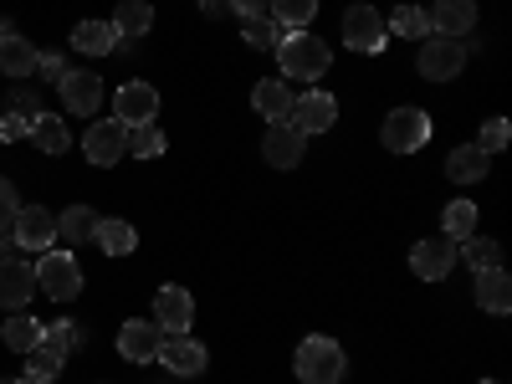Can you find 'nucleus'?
<instances>
[{
	"label": "nucleus",
	"instance_id": "f257e3e1",
	"mask_svg": "<svg viewBox=\"0 0 512 384\" xmlns=\"http://www.w3.org/2000/svg\"><path fill=\"white\" fill-rule=\"evenodd\" d=\"M277 62H282V77H297V82H318L328 67H333V52L328 41L308 36V31H287L277 41Z\"/></svg>",
	"mask_w": 512,
	"mask_h": 384
},
{
	"label": "nucleus",
	"instance_id": "f03ea898",
	"mask_svg": "<svg viewBox=\"0 0 512 384\" xmlns=\"http://www.w3.org/2000/svg\"><path fill=\"white\" fill-rule=\"evenodd\" d=\"M292 369H297V379L303 384H338L344 379V369H349V359H344V349L333 344V338H303L297 344V354H292Z\"/></svg>",
	"mask_w": 512,
	"mask_h": 384
},
{
	"label": "nucleus",
	"instance_id": "7ed1b4c3",
	"mask_svg": "<svg viewBox=\"0 0 512 384\" xmlns=\"http://www.w3.org/2000/svg\"><path fill=\"white\" fill-rule=\"evenodd\" d=\"M36 292L52 297V303H72L82 292V267L72 262V251H41L36 256Z\"/></svg>",
	"mask_w": 512,
	"mask_h": 384
},
{
	"label": "nucleus",
	"instance_id": "20e7f679",
	"mask_svg": "<svg viewBox=\"0 0 512 384\" xmlns=\"http://www.w3.org/2000/svg\"><path fill=\"white\" fill-rule=\"evenodd\" d=\"M425 139H431V113L425 108H395L379 123V144L390 154H415L425 149Z\"/></svg>",
	"mask_w": 512,
	"mask_h": 384
},
{
	"label": "nucleus",
	"instance_id": "39448f33",
	"mask_svg": "<svg viewBox=\"0 0 512 384\" xmlns=\"http://www.w3.org/2000/svg\"><path fill=\"white\" fill-rule=\"evenodd\" d=\"M384 41H390V26L374 6H349L344 11V47L349 52H364V57H379Z\"/></svg>",
	"mask_w": 512,
	"mask_h": 384
},
{
	"label": "nucleus",
	"instance_id": "423d86ee",
	"mask_svg": "<svg viewBox=\"0 0 512 384\" xmlns=\"http://www.w3.org/2000/svg\"><path fill=\"white\" fill-rule=\"evenodd\" d=\"M415 67H420V77H431V82H451L466 67V47L451 41V36H425L420 52H415Z\"/></svg>",
	"mask_w": 512,
	"mask_h": 384
},
{
	"label": "nucleus",
	"instance_id": "0eeeda50",
	"mask_svg": "<svg viewBox=\"0 0 512 384\" xmlns=\"http://www.w3.org/2000/svg\"><path fill=\"white\" fill-rule=\"evenodd\" d=\"M11 241L21 246V251H52V241H57V216L52 210H41V205H21V216L11 221Z\"/></svg>",
	"mask_w": 512,
	"mask_h": 384
},
{
	"label": "nucleus",
	"instance_id": "6e6552de",
	"mask_svg": "<svg viewBox=\"0 0 512 384\" xmlns=\"http://www.w3.org/2000/svg\"><path fill=\"white\" fill-rule=\"evenodd\" d=\"M159 344H164V328L154 318H128L118 328V354L128 364H154L159 359Z\"/></svg>",
	"mask_w": 512,
	"mask_h": 384
},
{
	"label": "nucleus",
	"instance_id": "1a4fd4ad",
	"mask_svg": "<svg viewBox=\"0 0 512 384\" xmlns=\"http://www.w3.org/2000/svg\"><path fill=\"white\" fill-rule=\"evenodd\" d=\"M159 364H164L169 374L195 379V374H205L210 354H205L200 338H190V333H164V344H159Z\"/></svg>",
	"mask_w": 512,
	"mask_h": 384
},
{
	"label": "nucleus",
	"instance_id": "9d476101",
	"mask_svg": "<svg viewBox=\"0 0 512 384\" xmlns=\"http://www.w3.org/2000/svg\"><path fill=\"white\" fill-rule=\"evenodd\" d=\"M456 262H461V256H456V241H451V236H425V241L410 251V272H415L420 282H441Z\"/></svg>",
	"mask_w": 512,
	"mask_h": 384
},
{
	"label": "nucleus",
	"instance_id": "9b49d317",
	"mask_svg": "<svg viewBox=\"0 0 512 384\" xmlns=\"http://www.w3.org/2000/svg\"><path fill=\"white\" fill-rule=\"evenodd\" d=\"M287 123L297 128V134H328V128L338 123V103L328 98V93H303V98H292V113H287Z\"/></svg>",
	"mask_w": 512,
	"mask_h": 384
},
{
	"label": "nucleus",
	"instance_id": "f8f14e48",
	"mask_svg": "<svg viewBox=\"0 0 512 384\" xmlns=\"http://www.w3.org/2000/svg\"><path fill=\"white\" fill-rule=\"evenodd\" d=\"M82 154H88L93 164H118L123 154H128V123H118V118H103V123H93L88 134H82Z\"/></svg>",
	"mask_w": 512,
	"mask_h": 384
},
{
	"label": "nucleus",
	"instance_id": "ddd939ff",
	"mask_svg": "<svg viewBox=\"0 0 512 384\" xmlns=\"http://www.w3.org/2000/svg\"><path fill=\"white\" fill-rule=\"evenodd\" d=\"M154 113H159V93L149 88V82H123V88L113 93V118L128 123V128L154 123Z\"/></svg>",
	"mask_w": 512,
	"mask_h": 384
},
{
	"label": "nucleus",
	"instance_id": "4468645a",
	"mask_svg": "<svg viewBox=\"0 0 512 384\" xmlns=\"http://www.w3.org/2000/svg\"><path fill=\"white\" fill-rule=\"evenodd\" d=\"M57 93H62V103H67L72 118H88V113L103 108V77L98 72H67L57 82Z\"/></svg>",
	"mask_w": 512,
	"mask_h": 384
},
{
	"label": "nucleus",
	"instance_id": "2eb2a0df",
	"mask_svg": "<svg viewBox=\"0 0 512 384\" xmlns=\"http://www.w3.org/2000/svg\"><path fill=\"white\" fill-rule=\"evenodd\" d=\"M154 323L164 328V333H190V323H195V297L185 292V287H159L154 292Z\"/></svg>",
	"mask_w": 512,
	"mask_h": 384
},
{
	"label": "nucleus",
	"instance_id": "dca6fc26",
	"mask_svg": "<svg viewBox=\"0 0 512 384\" xmlns=\"http://www.w3.org/2000/svg\"><path fill=\"white\" fill-rule=\"evenodd\" d=\"M31 292H36V267L11 256V262H0V308L6 313H21L31 308Z\"/></svg>",
	"mask_w": 512,
	"mask_h": 384
},
{
	"label": "nucleus",
	"instance_id": "f3484780",
	"mask_svg": "<svg viewBox=\"0 0 512 384\" xmlns=\"http://www.w3.org/2000/svg\"><path fill=\"white\" fill-rule=\"evenodd\" d=\"M425 16H431V36L461 41L466 31H477V0H436Z\"/></svg>",
	"mask_w": 512,
	"mask_h": 384
},
{
	"label": "nucleus",
	"instance_id": "a211bd4d",
	"mask_svg": "<svg viewBox=\"0 0 512 384\" xmlns=\"http://www.w3.org/2000/svg\"><path fill=\"white\" fill-rule=\"evenodd\" d=\"M303 134H297L292 123H272L267 128V139H262V154H267V164L272 169H297V159H303Z\"/></svg>",
	"mask_w": 512,
	"mask_h": 384
},
{
	"label": "nucleus",
	"instance_id": "6ab92c4d",
	"mask_svg": "<svg viewBox=\"0 0 512 384\" xmlns=\"http://www.w3.org/2000/svg\"><path fill=\"white\" fill-rule=\"evenodd\" d=\"M487 169H492V154H482L477 144H461V149H451V159H446V180H451V185H482Z\"/></svg>",
	"mask_w": 512,
	"mask_h": 384
},
{
	"label": "nucleus",
	"instance_id": "aec40b11",
	"mask_svg": "<svg viewBox=\"0 0 512 384\" xmlns=\"http://www.w3.org/2000/svg\"><path fill=\"white\" fill-rule=\"evenodd\" d=\"M251 108L262 113L267 123H287V113H292V93H287V82H282V77L256 82V88H251Z\"/></svg>",
	"mask_w": 512,
	"mask_h": 384
},
{
	"label": "nucleus",
	"instance_id": "412c9836",
	"mask_svg": "<svg viewBox=\"0 0 512 384\" xmlns=\"http://www.w3.org/2000/svg\"><path fill=\"white\" fill-rule=\"evenodd\" d=\"M477 308H482V313H497V318L512 308V277H507L502 267L477 272Z\"/></svg>",
	"mask_w": 512,
	"mask_h": 384
},
{
	"label": "nucleus",
	"instance_id": "4be33fe9",
	"mask_svg": "<svg viewBox=\"0 0 512 384\" xmlns=\"http://www.w3.org/2000/svg\"><path fill=\"white\" fill-rule=\"evenodd\" d=\"M72 47H77L82 57H108V52L118 47V31H113L108 21H77V26H72Z\"/></svg>",
	"mask_w": 512,
	"mask_h": 384
},
{
	"label": "nucleus",
	"instance_id": "5701e85b",
	"mask_svg": "<svg viewBox=\"0 0 512 384\" xmlns=\"http://www.w3.org/2000/svg\"><path fill=\"white\" fill-rule=\"evenodd\" d=\"M98 210H88V205H67L62 216H57V241H67V246H82V241H93V231H98Z\"/></svg>",
	"mask_w": 512,
	"mask_h": 384
},
{
	"label": "nucleus",
	"instance_id": "b1692460",
	"mask_svg": "<svg viewBox=\"0 0 512 384\" xmlns=\"http://www.w3.org/2000/svg\"><path fill=\"white\" fill-rule=\"evenodd\" d=\"M0 72L6 77H26V72H36V47L26 36H0Z\"/></svg>",
	"mask_w": 512,
	"mask_h": 384
},
{
	"label": "nucleus",
	"instance_id": "393cba45",
	"mask_svg": "<svg viewBox=\"0 0 512 384\" xmlns=\"http://www.w3.org/2000/svg\"><path fill=\"white\" fill-rule=\"evenodd\" d=\"M0 344L11 354H31L41 344V318H26V308H21L16 318H6V328H0Z\"/></svg>",
	"mask_w": 512,
	"mask_h": 384
},
{
	"label": "nucleus",
	"instance_id": "a878e982",
	"mask_svg": "<svg viewBox=\"0 0 512 384\" xmlns=\"http://www.w3.org/2000/svg\"><path fill=\"white\" fill-rule=\"evenodd\" d=\"M113 31L128 36V41L144 36V31H154V6H149V0H123V6L113 11Z\"/></svg>",
	"mask_w": 512,
	"mask_h": 384
},
{
	"label": "nucleus",
	"instance_id": "bb28decb",
	"mask_svg": "<svg viewBox=\"0 0 512 384\" xmlns=\"http://www.w3.org/2000/svg\"><path fill=\"white\" fill-rule=\"evenodd\" d=\"M31 139H36V149H41V154H67V144H72L67 123H62L57 113H41V118L31 123Z\"/></svg>",
	"mask_w": 512,
	"mask_h": 384
},
{
	"label": "nucleus",
	"instance_id": "cd10ccee",
	"mask_svg": "<svg viewBox=\"0 0 512 384\" xmlns=\"http://www.w3.org/2000/svg\"><path fill=\"white\" fill-rule=\"evenodd\" d=\"M456 256H466V267H472V272L502 267V246H497L492 236H466V241H456Z\"/></svg>",
	"mask_w": 512,
	"mask_h": 384
},
{
	"label": "nucleus",
	"instance_id": "c85d7f7f",
	"mask_svg": "<svg viewBox=\"0 0 512 384\" xmlns=\"http://www.w3.org/2000/svg\"><path fill=\"white\" fill-rule=\"evenodd\" d=\"M267 16H272L282 31H303V26L318 16V0H272Z\"/></svg>",
	"mask_w": 512,
	"mask_h": 384
},
{
	"label": "nucleus",
	"instance_id": "c756f323",
	"mask_svg": "<svg viewBox=\"0 0 512 384\" xmlns=\"http://www.w3.org/2000/svg\"><path fill=\"white\" fill-rule=\"evenodd\" d=\"M93 241L108 251V256H128L139 246V231L128 226V221H98V231H93Z\"/></svg>",
	"mask_w": 512,
	"mask_h": 384
},
{
	"label": "nucleus",
	"instance_id": "7c9ffc66",
	"mask_svg": "<svg viewBox=\"0 0 512 384\" xmlns=\"http://www.w3.org/2000/svg\"><path fill=\"white\" fill-rule=\"evenodd\" d=\"M441 236H451V241L477 236V205L472 200H451L446 216H441Z\"/></svg>",
	"mask_w": 512,
	"mask_h": 384
},
{
	"label": "nucleus",
	"instance_id": "2f4dec72",
	"mask_svg": "<svg viewBox=\"0 0 512 384\" xmlns=\"http://www.w3.org/2000/svg\"><path fill=\"white\" fill-rule=\"evenodd\" d=\"M241 36H246V47H256V52H272L287 31H282L272 16H246V21H241Z\"/></svg>",
	"mask_w": 512,
	"mask_h": 384
},
{
	"label": "nucleus",
	"instance_id": "473e14b6",
	"mask_svg": "<svg viewBox=\"0 0 512 384\" xmlns=\"http://www.w3.org/2000/svg\"><path fill=\"white\" fill-rule=\"evenodd\" d=\"M62 364H67L62 354H52V349L36 344V349L26 354V374H21V379H26V384H52V379L62 374Z\"/></svg>",
	"mask_w": 512,
	"mask_h": 384
},
{
	"label": "nucleus",
	"instance_id": "72a5a7b5",
	"mask_svg": "<svg viewBox=\"0 0 512 384\" xmlns=\"http://www.w3.org/2000/svg\"><path fill=\"white\" fill-rule=\"evenodd\" d=\"M384 26H390L395 36H405V41H425V36H431V16H425L420 6H400Z\"/></svg>",
	"mask_w": 512,
	"mask_h": 384
},
{
	"label": "nucleus",
	"instance_id": "f704fd0d",
	"mask_svg": "<svg viewBox=\"0 0 512 384\" xmlns=\"http://www.w3.org/2000/svg\"><path fill=\"white\" fill-rule=\"evenodd\" d=\"M77 344H82V333H77L67 318H62V323H41V349H52V354H62V359H67Z\"/></svg>",
	"mask_w": 512,
	"mask_h": 384
},
{
	"label": "nucleus",
	"instance_id": "c9c22d12",
	"mask_svg": "<svg viewBox=\"0 0 512 384\" xmlns=\"http://www.w3.org/2000/svg\"><path fill=\"white\" fill-rule=\"evenodd\" d=\"M128 154H139V159H159V154H164V134H159L154 123L128 128Z\"/></svg>",
	"mask_w": 512,
	"mask_h": 384
},
{
	"label": "nucleus",
	"instance_id": "e433bc0d",
	"mask_svg": "<svg viewBox=\"0 0 512 384\" xmlns=\"http://www.w3.org/2000/svg\"><path fill=\"white\" fill-rule=\"evenodd\" d=\"M507 139H512V123H507V118H487L477 149H482V154H497V149H507Z\"/></svg>",
	"mask_w": 512,
	"mask_h": 384
},
{
	"label": "nucleus",
	"instance_id": "4c0bfd02",
	"mask_svg": "<svg viewBox=\"0 0 512 384\" xmlns=\"http://www.w3.org/2000/svg\"><path fill=\"white\" fill-rule=\"evenodd\" d=\"M16 216H21V190L11 180H0V231H11Z\"/></svg>",
	"mask_w": 512,
	"mask_h": 384
},
{
	"label": "nucleus",
	"instance_id": "58836bf2",
	"mask_svg": "<svg viewBox=\"0 0 512 384\" xmlns=\"http://www.w3.org/2000/svg\"><path fill=\"white\" fill-rule=\"evenodd\" d=\"M36 72H41V82H52V88H57V82L67 77V57L62 52H36Z\"/></svg>",
	"mask_w": 512,
	"mask_h": 384
},
{
	"label": "nucleus",
	"instance_id": "ea45409f",
	"mask_svg": "<svg viewBox=\"0 0 512 384\" xmlns=\"http://www.w3.org/2000/svg\"><path fill=\"white\" fill-rule=\"evenodd\" d=\"M11 113H16V118H26V123H36V118H41L36 93H11Z\"/></svg>",
	"mask_w": 512,
	"mask_h": 384
},
{
	"label": "nucleus",
	"instance_id": "a19ab883",
	"mask_svg": "<svg viewBox=\"0 0 512 384\" xmlns=\"http://www.w3.org/2000/svg\"><path fill=\"white\" fill-rule=\"evenodd\" d=\"M26 134H31V123H26V118L0 113V139H6V144H11V139H26Z\"/></svg>",
	"mask_w": 512,
	"mask_h": 384
},
{
	"label": "nucleus",
	"instance_id": "79ce46f5",
	"mask_svg": "<svg viewBox=\"0 0 512 384\" xmlns=\"http://www.w3.org/2000/svg\"><path fill=\"white\" fill-rule=\"evenodd\" d=\"M267 6H272V0H231V11L246 21V16H267Z\"/></svg>",
	"mask_w": 512,
	"mask_h": 384
},
{
	"label": "nucleus",
	"instance_id": "37998d69",
	"mask_svg": "<svg viewBox=\"0 0 512 384\" xmlns=\"http://www.w3.org/2000/svg\"><path fill=\"white\" fill-rule=\"evenodd\" d=\"M226 11H231V0H200V16L205 21H221Z\"/></svg>",
	"mask_w": 512,
	"mask_h": 384
},
{
	"label": "nucleus",
	"instance_id": "c03bdc74",
	"mask_svg": "<svg viewBox=\"0 0 512 384\" xmlns=\"http://www.w3.org/2000/svg\"><path fill=\"white\" fill-rule=\"evenodd\" d=\"M16 256V241H11V231H0V262H11Z\"/></svg>",
	"mask_w": 512,
	"mask_h": 384
},
{
	"label": "nucleus",
	"instance_id": "a18cd8bd",
	"mask_svg": "<svg viewBox=\"0 0 512 384\" xmlns=\"http://www.w3.org/2000/svg\"><path fill=\"white\" fill-rule=\"evenodd\" d=\"M0 384H26V379H0Z\"/></svg>",
	"mask_w": 512,
	"mask_h": 384
},
{
	"label": "nucleus",
	"instance_id": "49530a36",
	"mask_svg": "<svg viewBox=\"0 0 512 384\" xmlns=\"http://www.w3.org/2000/svg\"><path fill=\"white\" fill-rule=\"evenodd\" d=\"M482 384H497V379H482Z\"/></svg>",
	"mask_w": 512,
	"mask_h": 384
}]
</instances>
